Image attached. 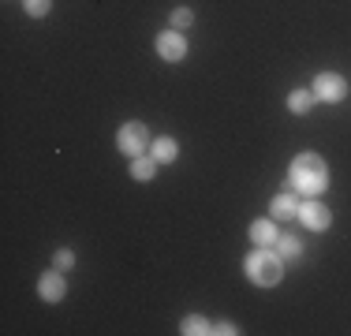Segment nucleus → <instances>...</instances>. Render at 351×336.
Listing matches in <instances>:
<instances>
[{"instance_id": "nucleus-13", "label": "nucleus", "mask_w": 351, "mask_h": 336, "mask_svg": "<svg viewBox=\"0 0 351 336\" xmlns=\"http://www.w3.org/2000/svg\"><path fill=\"white\" fill-rule=\"evenodd\" d=\"M183 333H187V336H198V333H213V329L206 325V317H187V322H183Z\"/></svg>"}, {"instance_id": "nucleus-3", "label": "nucleus", "mask_w": 351, "mask_h": 336, "mask_svg": "<svg viewBox=\"0 0 351 336\" xmlns=\"http://www.w3.org/2000/svg\"><path fill=\"white\" fill-rule=\"evenodd\" d=\"M149 146V134L142 123H128V128H120V149L128 157H142V149Z\"/></svg>"}, {"instance_id": "nucleus-14", "label": "nucleus", "mask_w": 351, "mask_h": 336, "mask_svg": "<svg viewBox=\"0 0 351 336\" xmlns=\"http://www.w3.org/2000/svg\"><path fill=\"white\" fill-rule=\"evenodd\" d=\"M299 250H303V247H299L295 235H284V239H280V258H295Z\"/></svg>"}, {"instance_id": "nucleus-15", "label": "nucleus", "mask_w": 351, "mask_h": 336, "mask_svg": "<svg viewBox=\"0 0 351 336\" xmlns=\"http://www.w3.org/2000/svg\"><path fill=\"white\" fill-rule=\"evenodd\" d=\"M191 19H195V15H191L187 8H180V12H172V27H191Z\"/></svg>"}, {"instance_id": "nucleus-5", "label": "nucleus", "mask_w": 351, "mask_h": 336, "mask_svg": "<svg viewBox=\"0 0 351 336\" xmlns=\"http://www.w3.org/2000/svg\"><path fill=\"white\" fill-rule=\"evenodd\" d=\"M299 221H303L306 228L322 232V228H329V209H325L322 202H306V206H299Z\"/></svg>"}, {"instance_id": "nucleus-2", "label": "nucleus", "mask_w": 351, "mask_h": 336, "mask_svg": "<svg viewBox=\"0 0 351 336\" xmlns=\"http://www.w3.org/2000/svg\"><path fill=\"white\" fill-rule=\"evenodd\" d=\"M280 273H284V258H280V254H273L269 247H258L254 254L247 258V276H250L254 284H262V288L277 284V280H280Z\"/></svg>"}, {"instance_id": "nucleus-7", "label": "nucleus", "mask_w": 351, "mask_h": 336, "mask_svg": "<svg viewBox=\"0 0 351 336\" xmlns=\"http://www.w3.org/2000/svg\"><path fill=\"white\" fill-rule=\"evenodd\" d=\"M38 288H41V299H49V302H60L64 299V280L56 273H45Z\"/></svg>"}, {"instance_id": "nucleus-4", "label": "nucleus", "mask_w": 351, "mask_h": 336, "mask_svg": "<svg viewBox=\"0 0 351 336\" xmlns=\"http://www.w3.org/2000/svg\"><path fill=\"white\" fill-rule=\"evenodd\" d=\"M344 90H348V82L340 79V75H332V71H325V75H317V79H314V94L322 101H340V97H344Z\"/></svg>"}, {"instance_id": "nucleus-17", "label": "nucleus", "mask_w": 351, "mask_h": 336, "mask_svg": "<svg viewBox=\"0 0 351 336\" xmlns=\"http://www.w3.org/2000/svg\"><path fill=\"white\" fill-rule=\"evenodd\" d=\"M71 262H75L71 250H60V254H56V265H60V269H71Z\"/></svg>"}, {"instance_id": "nucleus-1", "label": "nucleus", "mask_w": 351, "mask_h": 336, "mask_svg": "<svg viewBox=\"0 0 351 336\" xmlns=\"http://www.w3.org/2000/svg\"><path fill=\"white\" fill-rule=\"evenodd\" d=\"M291 187L295 191H303V195H322L325 191V183H329V168H325L322 157H314V154H303V157H295V165H291Z\"/></svg>"}, {"instance_id": "nucleus-10", "label": "nucleus", "mask_w": 351, "mask_h": 336, "mask_svg": "<svg viewBox=\"0 0 351 336\" xmlns=\"http://www.w3.org/2000/svg\"><path fill=\"white\" fill-rule=\"evenodd\" d=\"M176 154H180V146H176L172 139H157L154 142V161H176Z\"/></svg>"}, {"instance_id": "nucleus-6", "label": "nucleus", "mask_w": 351, "mask_h": 336, "mask_svg": "<svg viewBox=\"0 0 351 336\" xmlns=\"http://www.w3.org/2000/svg\"><path fill=\"white\" fill-rule=\"evenodd\" d=\"M157 53H161L165 60L176 64V60H183V53H187V41H183L180 34L169 30V34H161V38H157Z\"/></svg>"}, {"instance_id": "nucleus-8", "label": "nucleus", "mask_w": 351, "mask_h": 336, "mask_svg": "<svg viewBox=\"0 0 351 336\" xmlns=\"http://www.w3.org/2000/svg\"><path fill=\"white\" fill-rule=\"evenodd\" d=\"M250 239H254L258 247H273V243H277V232H273L269 221H254L250 224Z\"/></svg>"}, {"instance_id": "nucleus-9", "label": "nucleus", "mask_w": 351, "mask_h": 336, "mask_svg": "<svg viewBox=\"0 0 351 336\" xmlns=\"http://www.w3.org/2000/svg\"><path fill=\"white\" fill-rule=\"evenodd\" d=\"M273 217H280V221H291V217H299V206L291 195H277L273 198Z\"/></svg>"}, {"instance_id": "nucleus-11", "label": "nucleus", "mask_w": 351, "mask_h": 336, "mask_svg": "<svg viewBox=\"0 0 351 336\" xmlns=\"http://www.w3.org/2000/svg\"><path fill=\"white\" fill-rule=\"evenodd\" d=\"M311 94H306V90H291V97H288V108L291 112H306V108H311Z\"/></svg>"}, {"instance_id": "nucleus-16", "label": "nucleus", "mask_w": 351, "mask_h": 336, "mask_svg": "<svg viewBox=\"0 0 351 336\" xmlns=\"http://www.w3.org/2000/svg\"><path fill=\"white\" fill-rule=\"evenodd\" d=\"M23 4H27L30 15H45L49 12V0H23Z\"/></svg>"}, {"instance_id": "nucleus-12", "label": "nucleus", "mask_w": 351, "mask_h": 336, "mask_svg": "<svg viewBox=\"0 0 351 336\" xmlns=\"http://www.w3.org/2000/svg\"><path fill=\"white\" fill-rule=\"evenodd\" d=\"M131 176H135V180H149V176H154V161H149V157H135Z\"/></svg>"}]
</instances>
